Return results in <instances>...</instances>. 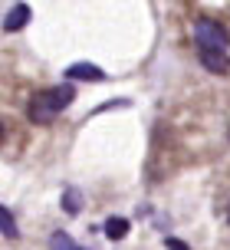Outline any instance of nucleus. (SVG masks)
<instances>
[{
	"instance_id": "nucleus-4",
	"label": "nucleus",
	"mask_w": 230,
	"mask_h": 250,
	"mask_svg": "<svg viewBox=\"0 0 230 250\" xmlns=\"http://www.w3.org/2000/svg\"><path fill=\"white\" fill-rule=\"evenodd\" d=\"M66 79H86V83H102L105 73L99 66H92V62H73L69 69H66Z\"/></svg>"
},
{
	"instance_id": "nucleus-11",
	"label": "nucleus",
	"mask_w": 230,
	"mask_h": 250,
	"mask_svg": "<svg viewBox=\"0 0 230 250\" xmlns=\"http://www.w3.org/2000/svg\"><path fill=\"white\" fill-rule=\"evenodd\" d=\"M0 138H3V122H0Z\"/></svg>"
},
{
	"instance_id": "nucleus-8",
	"label": "nucleus",
	"mask_w": 230,
	"mask_h": 250,
	"mask_svg": "<svg viewBox=\"0 0 230 250\" xmlns=\"http://www.w3.org/2000/svg\"><path fill=\"white\" fill-rule=\"evenodd\" d=\"M50 247L53 250H82L76 240L66 234V230H56V234H53V237H50Z\"/></svg>"
},
{
	"instance_id": "nucleus-2",
	"label": "nucleus",
	"mask_w": 230,
	"mask_h": 250,
	"mask_svg": "<svg viewBox=\"0 0 230 250\" xmlns=\"http://www.w3.org/2000/svg\"><path fill=\"white\" fill-rule=\"evenodd\" d=\"M194 43H197V50H207V53H227L230 37L217 20L197 17V20H194Z\"/></svg>"
},
{
	"instance_id": "nucleus-10",
	"label": "nucleus",
	"mask_w": 230,
	"mask_h": 250,
	"mask_svg": "<svg viewBox=\"0 0 230 250\" xmlns=\"http://www.w3.org/2000/svg\"><path fill=\"white\" fill-rule=\"evenodd\" d=\"M165 247H168V250H191L188 244H184V240H178V237H168V240H165Z\"/></svg>"
},
{
	"instance_id": "nucleus-12",
	"label": "nucleus",
	"mask_w": 230,
	"mask_h": 250,
	"mask_svg": "<svg viewBox=\"0 0 230 250\" xmlns=\"http://www.w3.org/2000/svg\"><path fill=\"white\" fill-rule=\"evenodd\" d=\"M227 217H230V211H227Z\"/></svg>"
},
{
	"instance_id": "nucleus-7",
	"label": "nucleus",
	"mask_w": 230,
	"mask_h": 250,
	"mask_svg": "<svg viewBox=\"0 0 230 250\" xmlns=\"http://www.w3.org/2000/svg\"><path fill=\"white\" fill-rule=\"evenodd\" d=\"M0 230H3V234H7V237H20V227H17V221H13V214L7 211V208H3V204H0Z\"/></svg>"
},
{
	"instance_id": "nucleus-1",
	"label": "nucleus",
	"mask_w": 230,
	"mask_h": 250,
	"mask_svg": "<svg viewBox=\"0 0 230 250\" xmlns=\"http://www.w3.org/2000/svg\"><path fill=\"white\" fill-rule=\"evenodd\" d=\"M73 99H76V89H73V86L43 89V92H37L33 99L26 102V119H30L33 125H50Z\"/></svg>"
},
{
	"instance_id": "nucleus-6",
	"label": "nucleus",
	"mask_w": 230,
	"mask_h": 250,
	"mask_svg": "<svg viewBox=\"0 0 230 250\" xmlns=\"http://www.w3.org/2000/svg\"><path fill=\"white\" fill-rule=\"evenodd\" d=\"M105 237H109V240L128 237V221H125V217H109V221H105Z\"/></svg>"
},
{
	"instance_id": "nucleus-5",
	"label": "nucleus",
	"mask_w": 230,
	"mask_h": 250,
	"mask_svg": "<svg viewBox=\"0 0 230 250\" xmlns=\"http://www.w3.org/2000/svg\"><path fill=\"white\" fill-rule=\"evenodd\" d=\"M201 66L211 69V73H217V76H224V73H230V56H227V53H207V50H201Z\"/></svg>"
},
{
	"instance_id": "nucleus-3",
	"label": "nucleus",
	"mask_w": 230,
	"mask_h": 250,
	"mask_svg": "<svg viewBox=\"0 0 230 250\" xmlns=\"http://www.w3.org/2000/svg\"><path fill=\"white\" fill-rule=\"evenodd\" d=\"M30 17H33L30 7H26V3H17V7H10V13L3 17V30H7V33H20V30L30 23Z\"/></svg>"
},
{
	"instance_id": "nucleus-9",
	"label": "nucleus",
	"mask_w": 230,
	"mask_h": 250,
	"mask_svg": "<svg viewBox=\"0 0 230 250\" xmlns=\"http://www.w3.org/2000/svg\"><path fill=\"white\" fill-rule=\"evenodd\" d=\"M63 208L69 214H76L79 208H82V194H79V191H66V194H63Z\"/></svg>"
}]
</instances>
